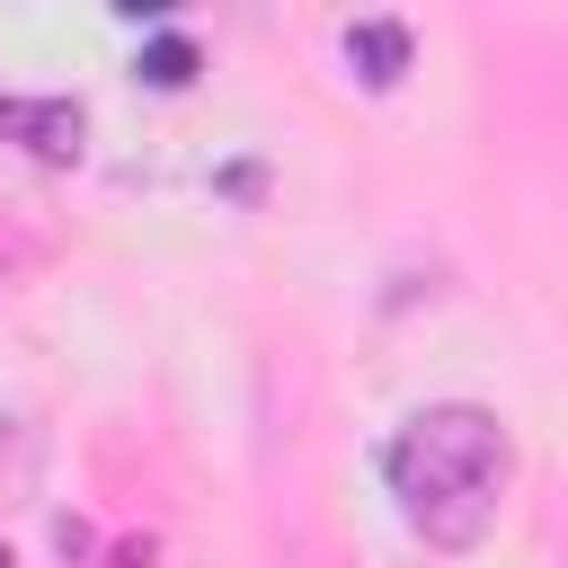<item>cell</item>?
<instances>
[{
    "mask_svg": "<svg viewBox=\"0 0 568 568\" xmlns=\"http://www.w3.org/2000/svg\"><path fill=\"white\" fill-rule=\"evenodd\" d=\"M346 62H355L364 89H390V80L408 71V27H399V18H364V27H346Z\"/></svg>",
    "mask_w": 568,
    "mask_h": 568,
    "instance_id": "3957f363",
    "label": "cell"
},
{
    "mask_svg": "<svg viewBox=\"0 0 568 568\" xmlns=\"http://www.w3.org/2000/svg\"><path fill=\"white\" fill-rule=\"evenodd\" d=\"M382 479L399 497V524L426 550H470L488 541L506 479H515V444L488 408L470 399H435L417 417H399V435L382 444Z\"/></svg>",
    "mask_w": 568,
    "mask_h": 568,
    "instance_id": "6da1fadb",
    "label": "cell"
},
{
    "mask_svg": "<svg viewBox=\"0 0 568 568\" xmlns=\"http://www.w3.org/2000/svg\"><path fill=\"white\" fill-rule=\"evenodd\" d=\"M0 133H9V142H27L36 160H80L89 115H80L71 98H0Z\"/></svg>",
    "mask_w": 568,
    "mask_h": 568,
    "instance_id": "7a4b0ae2",
    "label": "cell"
},
{
    "mask_svg": "<svg viewBox=\"0 0 568 568\" xmlns=\"http://www.w3.org/2000/svg\"><path fill=\"white\" fill-rule=\"evenodd\" d=\"M0 568H9V541H0Z\"/></svg>",
    "mask_w": 568,
    "mask_h": 568,
    "instance_id": "5b68a950",
    "label": "cell"
},
{
    "mask_svg": "<svg viewBox=\"0 0 568 568\" xmlns=\"http://www.w3.org/2000/svg\"><path fill=\"white\" fill-rule=\"evenodd\" d=\"M142 80H151V89H186V80H195V44H186V36L142 44Z\"/></svg>",
    "mask_w": 568,
    "mask_h": 568,
    "instance_id": "277c9868",
    "label": "cell"
}]
</instances>
